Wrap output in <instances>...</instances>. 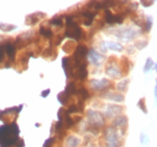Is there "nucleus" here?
<instances>
[{
  "label": "nucleus",
  "instance_id": "obj_1",
  "mask_svg": "<svg viewBox=\"0 0 157 147\" xmlns=\"http://www.w3.org/2000/svg\"><path fill=\"white\" fill-rule=\"evenodd\" d=\"M143 33L140 29V26L134 27V26H127V27H119L112 30V34L116 38H118L121 42H131L134 39L137 38L140 34Z\"/></svg>",
  "mask_w": 157,
  "mask_h": 147
},
{
  "label": "nucleus",
  "instance_id": "obj_2",
  "mask_svg": "<svg viewBox=\"0 0 157 147\" xmlns=\"http://www.w3.org/2000/svg\"><path fill=\"white\" fill-rule=\"evenodd\" d=\"M103 139L105 147H121V134L117 128L109 125L103 130Z\"/></svg>",
  "mask_w": 157,
  "mask_h": 147
},
{
  "label": "nucleus",
  "instance_id": "obj_3",
  "mask_svg": "<svg viewBox=\"0 0 157 147\" xmlns=\"http://www.w3.org/2000/svg\"><path fill=\"white\" fill-rule=\"evenodd\" d=\"M66 21V29H65V36L70 37V38L74 39V41H80L84 37V33L80 26L75 21V18L72 16H66L65 17Z\"/></svg>",
  "mask_w": 157,
  "mask_h": 147
},
{
  "label": "nucleus",
  "instance_id": "obj_4",
  "mask_svg": "<svg viewBox=\"0 0 157 147\" xmlns=\"http://www.w3.org/2000/svg\"><path fill=\"white\" fill-rule=\"evenodd\" d=\"M86 121H88L89 126L100 129V128L105 126L107 119L105 118L102 112H100L99 110H95L93 108H90L86 110Z\"/></svg>",
  "mask_w": 157,
  "mask_h": 147
},
{
  "label": "nucleus",
  "instance_id": "obj_5",
  "mask_svg": "<svg viewBox=\"0 0 157 147\" xmlns=\"http://www.w3.org/2000/svg\"><path fill=\"white\" fill-rule=\"evenodd\" d=\"M89 88L91 89L93 92H105L108 91L109 88L111 87V81L105 78L101 79H92L89 81Z\"/></svg>",
  "mask_w": 157,
  "mask_h": 147
},
{
  "label": "nucleus",
  "instance_id": "obj_6",
  "mask_svg": "<svg viewBox=\"0 0 157 147\" xmlns=\"http://www.w3.org/2000/svg\"><path fill=\"white\" fill-rule=\"evenodd\" d=\"M124 108L120 105H115V103H108L103 107V111L102 114L105 116V119L109 120H113L115 118H117L118 116L124 114Z\"/></svg>",
  "mask_w": 157,
  "mask_h": 147
},
{
  "label": "nucleus",
  "instance_id": "obj_7",
  "mask_svg": "<svg viewBox=\"0 0 157 147\" xmlns=\"http://www.w3.org/2000/svg\"><path fill=\"white\" fill-rule=\"evenodd\" d=\"M121 66L117 61H111L108 62L105 68V73L107 76L112 80H119L122 76V72H121Z\"/></svg>",
  "mask_w": 157,
  "mask_h": 147
},
{
  "label": "nucleus",
  "instance_id": "obj_8",
  "mask_svg": "<svg viewBox=\"0 0 157 147\" xmlns=\"http://www.w3.org/2000/svg\"><path fill=\"white\" fill-rule=\"evenodd\" d=\"M124 49V45L120 42H115V41H103V42L100 43V46H99V52L102 53V54L108 52V51L121 53Z\"/></svg>",
  "mask_w": 157,
  "mask_h": 147
},
{
  "label": "nucleus",
  "instance_id": "obj_9",
  "mask_svg": "<svg viewBox=\"0 0 157 147\" xmlns=\"http://www.w3.org/2000/svg\"><path fill=\"white\" fill-rule=\"evenodd\" d=\"M86 59L88 61L90 62V64L95 68H99V66H101L103 63L105 62V56L100 53L98 49L95 48H90L88 52V56H86Z\"/></svg>",
  "mask_w": 157,
  "mask_h": 147
},
{
  "label": "nucleus",
  "instance_id": "obj_10",
  "mask_svg": "<svg viewBox=\"0 0 157 147\" xmlns=\"http://www.w3.org/2000/svg\"><path fill=\"white\" fill-rule=\"evenodd\" d=\"M101 99L108 100L110 102H115L116 105H117V103H122L124 101V95L118 92L117 90H108V91L102 93Z\"/></svg>",
  "mask_w": 157,
  "mask_h": 147
},
{
  "label": "nucleus",
  "instance_id": "obj_11",
  "mask_svg": "<svg viewBox=\"0 0 157 147\" xmlns=\"http://www.w3.org/2000/svg\"><path fill=\"white\" fill-rule=\"evenodd\" d=\"M111 126H113L115 128H117L118 130L120 131L121 136H124V133H126V129L128 127V118L126 114H120L118 116L117 118H115L111 122Z\"/></svg>",
  "mask_w": 157,
  "mask_h": 147
},
{
  "label": "nucleus",
  "instance_id": "obj_12",
  "mask_svg": "<svg viewBox=\"0 0 157 147\" xmlns=\"http://www.w3.org/2000/svg\"><path fill=\"white\" fill-rule=\"evenodd\" d=\"M82 144V138L78 135L71 134L67 135L64 139V146L65 147H80Z\"/></svg>",
  "mask_w": 157,
  "mask_h": 147
},
{
  "label": "nucleus",
  "instance_id": "obj_13",
  "mask_svg": "<svg viewBox=\"0 0 157 147\" xmlns=\"http://www.w3.org/2000/svg\"><path fill=\"white\" fill-rule=\"evenodd\" d=\"M105 23L110 24V25H115V24H121L124 21V17L120 15H115L112 14L109 9L105 10Z\"/></svg>",
  "mask_w": 157,
  "mask_h": 147
},
{
  "label": "nucleus",
  "instance_id": "obj_14",
  "mask_svg": "<svg viewBox=\"0 0 157 147\" xmlns=\"http://www.w3.org/2000/svg\"><path fill=\"white\" fill-rule=\"evenodd\" d=\"M129 83H130V80H129L128 78L122 79V80H118V82L116 83V89H117V91L122 93V95H124L128 90Z\"/></svg>",
  "mask_w": 157,
  "mask_h": 147
},
{
  "label": "nucleus",
  "instance_id": "obj_15",
  "mask_svg": "<svg viewBox=\"0 0 157 147\" xmlns=\"http://www.w3.org/2000/svg\"><path fill=\"white\" fill-rule=\"evenodd\" d=\"M43 13H35V14H32V15H28L26 17V24L27 25H29V26H34L35 24H37L40 19H43L44 17H38L40 16Z\"/></svg>",
  "mask_w": 157,
  "mask_h": 147
},
{
  "label": "nucleus",
  "instance_id": "obj_16",
  "mask_svg": "<svg viewBox=\"0 0 157 147\" xmlns=\"http://www.w3.org/2000/svg\"><path fill=\"white\" fill-rule=\"evenodd\" d=\"M39 35H42L43 37L48 38V39H51L52 37H54V34H53V30L51 29V27L44 26V25L39 27Z\"/></svg>",
  "mask_w": 157,
  "mask_h": 147
},
{
  "label": "nucleus",
  "instance_id": "obj_17",
  "mask_svg": "<svg viewBox=\"0 0 157 147\" xmlns=\"http://www.w3.org/2000/svg\"><path fill=\"white\" fill-rule=\"evenodd\" d=\"M153 66H154V61H153V59H151V57H147V59H146V62H145V65H144L145 74L149 72Z\"/></svg>",
  "mask_w": 157,
  "mask_h": 147
},
{
  "label": "nucleus",
  "instance_id": "obj_18",
  "mask_svg": "<svg viewBox=\"0 0 157 147\" xmlns=\"http://www.w3.org/2000/svg\"><path fill=\"white\" fill-rule=\"evenodd\" d=\"M16 29V26L15 25H10V24H5V23H0V30L2 32H13V30Z\"/></svg>",
  "mask_w": 157,
  "mask_h": 147
},
{
  "label": "nucleus",
  "instance_id": "obj_19",
  "mask_svg": "<svg viewBox=\"0 0 157 147\" xmlns=\"http://www.w3.org/2000/svg\"><path fill=\"white\" fill-rule=\"evenodd\" d=\"M49 24H51V26H62L63 25V17H59V16H56L54 18L49 20Z\"/></svg>",
  "mask_w": 157,
  "mask_h": 147
},
{
  "label": "nucleus",
  "instance_id": "obj_20",
  "mask_svg": "<svg viewBox=\"0 0 157 147\" xmlns=\"http://www.w3.org/2000/svg\"><path fill=\"white\" fill-rule=\"evenodd\" d=\"M147 45H148L147 39H138L137 42H136V44H135V47H136L138 51H140V49H144Z\"/></svg>",
  "mask_w": 157,
  "mask_h": 147
},
{
  "label": "nucleus",
  "instance_id": "obj_21",
  "mask_svg": "<svg viewBox=\"0 0 157 147\" xmlns=\"http://www.w3.org/2000/svg\"><path fill=\"white\" fill-rule=\"evenodd\" d=\"M139 141H140V144L143 145V146H146V145L149 144L151 139H149V137H148L147 134H145V133H141V134L139 135Z\"/></svg>",
  "mask_w": 157,
  "mask_h": 147
},
{
  "label": "nucleus",
  "instance_id": "obj_22",
  "mask_svg": "<svg viewBox=\"0 0 157 147\" xmlns=\"http://www.w3.org/2000/svg\"><path fill=\"white\" fill-rule=\"evenodd\" d=\"M151 26H153V18L151 16H147L146 17V23H145V30L146 32H151Z\"/></svg>",
  "mask_w": 157,
  "mask_h": 147
},
{
  "label": "nucleus",
  "instance_id": "obj_23",
  "mask_svg": "<svg viewBox=\"0 0 157 147\" xmlns=\"http://www.w3.org/2000/svg\"><path fill=\"white\" fill-rule=\"evenodd\" d=\"M137 106H138V108L140 109V110L143 111V112H145V114H146V112H147V109L145 108V107H146V106H145V99H144V98H143V99H140V100H139V101H138Z\"/></svg>",
  "mask_w": 157,
  "mask_h": 147
},
{
  "label": "nucleus",
  "instance_id": "obj_24",
  "mask_svg": "<svg viewBox=\"0 0 157 147\" xmlns=\"http://www.w3.org/2000/svg\"><path fill=\"white\" fill-rule=\"evenodd\" d=\"M83 147H97V144H95L94 141H86V143H85Z\"/></svg>",
  "mask_w": 157,
  "mask_h": 147
},
{
  "label": "nucleus",
  "instance_id": "obj_25",
  "mask_svg": "<svg viewBox=\"0 0 157 147\" xmlns=\"http://www.w3.org/2000/svg\"><path fill=\"white\" fill-rule=\"evenodd\" d=\"M49 93H51V90H49V89H47V90H45V91L42 92V97H43V98H45V97H47V95H49Z\"/></svg>",
  "mask_w": 157,
  "mask_h": 147
},
{
  "label": "nucleus",
  "instance_id": "obj_26",
  "mask_svg": "<svg viewBox=\"0 0 157 147\" xmlns=\"http://www.w3.org/2000/svg\"><path fill=\"white\" fill-rule=\"evenodd\" d=\"M154 95H155V100H156V103H157V80H156V83H155V90H154Z\"/></svg>",
  "mask_w": 157,
  "mask_h": 147
},
{
  "label": "nucleus",
  "instance_id": "obj_27",
  "mask_svg": "<svg viewBox=\"0 0 157 147\" xmlns=\"http://www.w3.org/2000/svg\"><path fill=\"white\" fill-rule=\"evenodd\" d=\"M141 5H143V6H151V5H154V2H153V1H149V2H145V1H143V2H141Z\"/></svg>",
  "mask_w": 157,
  "mask_h": 147
},
{
  "label": "nucleus",
  "instance_id": "obj_28",
  "mask_svg": "<svg viewBox=\"0 0 157 147\" xmlns=\"http://www.w3.org/2000/svg\"><path fill=\"white\" fill-rule=\"evenodd\" d=\"M154 69H155V71H156V74H157V63L154 64Z\"/></svg>",
  "mask_w": 157,
  "mask_h": 147
}]
</instances>
